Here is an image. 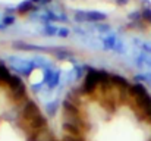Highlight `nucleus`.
Returning <instances> with one entry per match:
<instances>
[{"instance_id": "4be33fe9", "label": "nucleus", "mask_w": 151, "mask_h": 141, "mask_svg": "<svg viewBox=\"0 0 151 141\" xmlns=\"http://www.w3.org/2000/svg\"><path fill=\"white\" fill-rule=\"evenodd\" d=\"M141 13H142V21L151 24V7H142Z\"/></svg>"}, {"instance_id": "6e6552de", "label": "nucleus", "mask_w": 151, "mask_h": 141, "mask_svg": "<svg viewBox=\"0 0 151 141\" xmlns=\"http://www.w3.org/2000/svg\"><path fill=\"white\" fill-rule=\"evenodd\" d=\"M117 40H119V37H117V34H114V33H110V34L101 37L100 41H101L103 50L113 51V50H114V46H116V43H117Z\"/></svg>"}, {"instance_id": "7ed1b4c3", "label": "nucleus", "mask_w": 151, "mask_h": 141, "mask_svg": "<svg viewBox=\"0 0 151 141\" xmlns=\"http://www.w3.org/2000/svg\"><path fill=\"white\" fill-rule=\"evenodd\" d=\"M73 21L78 24H100V22H106L107 21V15L104 12H99V10H78L73 13Z\"/></svg>"}, {"instance_id": "f257e3e1", "label": "nucleus", "mask_w": 151, "mask_h": 141, "mask_svg": "<svg viewBox=\"0 0 151 141\" xmlns=\"http://www.w3.org/2000/svg\"><path fill=\"white\" fill-rule=\"evenodd\" d=\"M99 87H100V69L87 68L82 84L79 87L81 95H93L99 90Z\"/></svg>"}, {"instance_id": "9b49d317", "label": "nucleus", "mask_w": 151, "mask_h": 141, "mask_svg": "<svg viewBox=\"0 0 151 141\" xmlns=\"http://www.w3.org/2000/svg\"><path fill=\"white\" fill-rule=\"evenodd\" d=\"M135 65L139 68V69H151V56L150 54H145V53H141L135 57Z\"/></svg>"}, {"instance_id": "ddd939ff", "label": "nucleus", "mask_w": 151, "mask_h": 141, "mask_svg": "<svg viewBox=\"0 0 151 141\" xmlns=\"http://www.w3.org/2000/svg\"><path fill=\"white\" fill-rule=\"evenodd\" d=\"M91 28H93V31H96V33L101 34L103 37L107 35V34H110V33H113V31H111V25H110V24H106V22L91 24Z\"/></svg>"}, {"instance_id": "393cba45", "label": "nucleus", "mask_w": 151, "mask_h": 141, "mask_svg": "<svg viewBox=\"0 0 151 141\" xmlns=\"http://www.w3.org/2000/svg\"><path fill=\"white\" fill-rule=\"evenodd\" d=\"M114 1H116V4H119V6H125V4H128L129 0H114Z\"/></svg>"}, {"instance_id": "20e7f679", "label": "nucleus", "mask_w": 151, "mask_h": 141, "mask_svg": "<svg viewBox=\"0 0 151 141\" xmlns=\"http://www.w3.org/2000/svg\"><path fill=\"white\" fill-rule=\"evenodd\" d=\"M9 62H10V69L19 75L29 77L32 74V71L35 69L31 59H22L18 56H12V57H9Z\"/></svg>"}, {"instance_id": "6ab92c4d", "label": "nucleus", "mask_w": 151, "mask_h": 141, "mask_svg": "<svg viewBox=\"0 0 151 141\" xmlns=\"http://www.w3.org/2000/svg\"><path fill=\"white\" fill-rule=\"evenodd\" d=\"M128 19L132 22H142V13L141 10H134L131 13H128Z\"/></svg>"}, {"instance_id": "5701e85b", "label": "nucleus", "mask_w": 151, "mask_h": 141, "mask_svg": "<svg viewBox=\"0 0 151 141\" xmlns=\"http://www.w3.org/2000/svg\"><path fill=\"white\" fill-rule=\"evenodd\" d=\"M70 35V30L66 28V27H59V31H57V37L60 38H68Z\"/></svg>"}, {"instance_id": "4468645a", "label": "nucleus", "mask_w": 151, "mask_h": 141, "mask_svg": "<svg viewBox=\"0 0 151 141\" xmlns=\"http://www.w3.org/2000/svg\"><path fill=\"white\" fill-rule=\"evenodd\" d=\"M31 60H32V63H34V66L37 68V69H47V68H51L53 65H51V62L49 59H46V57H43V56H37V57H31Z\"/></svg>"}, {"instance_id": "a211bd4d", "label": "nucleus", "mask_w": 151, "mask_h": 141, "mask_svg": "<svg viewBox=\"0 0 151 141\" xmlns=\"http://www.w3.org/2000/svg\"><path fill=\"white\" fill-rule=\"evenodd\" d=\"M21 85H24V81H22V78H21L19 75H12V77H10V80H9V82H7L9 91H13V90L19 88Z\"/></svg>"}, {"instance_id": "bb28decb", "label": "nucleus", "mask_w": 151, "mask_h": 141, "mask_svg": "<svg viewBox=\"0 0 151 141\" xmlns=\"http://www.w3.org/2000/svg\"><path fill=\"white\" fill-rule=\"evenodd\" d=\"M4 30H6V27H4V25L1 24V21H0V31H4Z\"/></svg>"}, {"instance_id": "39448f33", "label": "nucleus", "mask_w": 151, "mask_h": 141, "mask_svg": "<svg viewBox=\"0 0 151 141\" xmlns=\"http://www.w3.org/2000/svg\"><path fill=\"white\" fill-rule=\"evenodd\" d=\"M43 82H44L46 88H49V90L57 88L62 82V71L54 69V66L44 69L43 71Z\"/></svg>"}, {"instance_id": "aec40b11", "label": "nucleus", "mask_w": 151, "mask_h": 141, "mask_svg": "<svg viewBox=\"0 0 151 141\" xmlns=\"http://www.w3.org/2000/svg\"><path fill=\"white\" fill-rule=\"evenodd\" d=\"M16 22V18L13 15H3L1 16V24L7 28V27H12L13 24Z\"/></svg>"}, {"instance_id": "2eb2a0df", "label": "nucleus", "mask_w": 151, "mask_h": 141, "mask_svg": "<svg viewBox=\"0 0 151 141\" xmlns=\"http://www.w3.org/2000/svg\"><path fill=\"white\" fill-rule=\"evenodd\" d=\"M10 77H12L10 69H9V68L0 60V85H7Z\"/></svg>"}, {"instance_id": "9d476101", "label": "nucleus", "mask_w": 151, "mask_h": 141, "mask_svg": "<svg viewBox=\"0 0 151 141\" xmlns=\"http://www.w3.org/2000/svg\"><path fill=\"white\" fill-rule=\"evenodd\" d=\"M35 10H38V6L34 4L31 0H24L16 6V13H19V15H25V13L35 12Z\"/></svg>"}, {"instance_id": "f03ea898", "label": "nucleus", "mask_w": 151, "mask_h": 141, "mask_svg": "<svg viewBox=\"0 0 151 141\" xmlns=\"http://www.w3.org/2000/svg\"><path fill=\"white\" fill-rule=\"evenodd\" d=\"M43 112L40 109V106L37 104L35 100L32 98H28L24 101L22 107H21V113H19V125H24V124H28L29 121H32L34 118L40 116Z\"/></svg>"}, {"instance_id": "0eeeda50", "label": "nucleus", "mask_w": 151, "mask_h": 141, "mask_svg": "<svg viewBox=\"0 0 151 141\" xmlns=\"http://www.w3.org/2000/svg\"><path fill=\"white\" fill-rule=\"evenodd\" d=\"M49 53H51L54 57H57L60 60H70L72 62L75 59L73 53L69 48H66V46H51Z\"/></svg>"}, {"instance_id": "1a4fd4ad", "label": "nucleus", "mask_w": 151, "mask_h": 141, "mask_svg": "<svg viewBox=\"0 0 151 141\" xmlns=\"http://www.w3.org/2000/svg\"><path fill=\"white\" fill-rule=\"evenodd\" d=\"M9 97H10V100H12L13 103H22V101L28 100V94H27V87H25V84L21 85L19 88L10 91V95H9Z\"/></svg>"}, {"instance_id": "a878e982", "label": "nucleus", "mask_w": 151, "mask_h": 141, "mask_svg": "<svg viewBox=\"0 0 151 141\" xmlns=\"http://www.w3.org/2000/svg\"><path fill=\"white\" fill-rule=\"evenodd\" d=\"M51 1H53V0H41V3H40V4H43V6H44V4H49V3H51Z\"/></svg>"}, {"instance_id": "412c9836", "label": "nucleus", "mask_w": 151, "mask_h": 141, "mask_svg": "<svg viewBox=\"0 0 151 141\" xmlns=\"http://www.w3.org/2000/svg\"><path fill=\"white\" fill-rule=\"evenodd\" d=\"M126 50H128V48H126V44L119 38L117 43H116V46H114V50H113V51H116V53H119V54H125Z\"/></svg>"}, {"instance_id": "f3484780", "label": "nucleus", "mask_w": 151, "mask_h": 141, "mask_svg": "<svg viewBox=\"0 0 151 141\" xmlns=\"http://www.w3.org/2000/svg\"><path fill=\"white\" fill-rule=\"evenodd\" d=\"M57 31H59V27H56L53 24H44L43 25V30H41V33H43L44 37H56L57 35Z\"/></svg>"}, {"instance_id": "b1692460", "label": "nucleus", "mask_w": 151, "mask_h": 141, "mask_svg": "<svg viewBox=\"0 0 151 141\" xmlns=\"http://www.w3.org/2000/svg\"><path fill=\"white\" fill-rule=\"evenodd\" d=\"M139 46H141L142 51H144L145 54H150V56H151V43H150V41H142Z\"/></svg>"}, {"instance_id": "423d86ee", "label": "nucleus", "mask_w": 151, "mask_h": 141, "mask_svg": "<svg viewBox=\"0 0 151 141\" xmlns=\"http://www.w3.org/2000/svg\"><path fill=\"white\" fill-rule=\"evenodd\" d=\"M12 47L16 50H22V51H38V53H49V50H50V47L47 46H35V44H29L27 41H22V40L13 41Z\"/></svg>"}, {"instance_id": "cd10ccee", "label": "nucleus", "mask_w": 151, "mask_h": 141, "mask_svg": "<svg viewBox=\"0 0 151 141\" xmlns=\"http://www.w3.org/2000/svg\"><path fill=\"white\" fill-rule=\"evenodd\" d=\"M34 4H38V3H41V0H31Z\"/></svg>"}, {"instance_id": "f8f14e48", "label": "nucleus", "mask_w": 151, "mask_h": 141, "mask_svg": "<svg viewBox=\"0 0 151 141\" xmlns=\"http://www.w3.org/2000/svg\"><path fill=\"white\" fill-rule=\"evenodd\" d=\"M101 106L106 109V110H109V112H114L116 110V98L111 95V93L106 94V95H103V100H101Z\"/></svg>"}, {"instance_id": "dca6fc26", "label": "nucleus", "mask_w": 151, "mask_h": 141, "mask_svg": "<svg viewBox=\"0 0 151 141\" xmlns=\"http://www.w3.org/2000/svg\"><path fill=\"white\" fill-rule=\"evenodd\" d=\"M59 107H60V103H59V100H49V101L46 103V112H47V118H53V116L57 113Z\"/></svg>"}]
</instances>
